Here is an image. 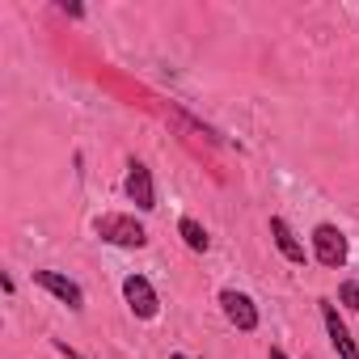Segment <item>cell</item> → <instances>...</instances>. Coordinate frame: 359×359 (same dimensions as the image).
<instances>
[{"mask_svg": "<svg viewBox=\"0 0 359 359\" xmlns=\"http://www.w3.org/2000/svg\"><path fill=\"white\" fill-rule=\"evenodd\" d=\"M338 304H342V309H351V313H359V283H355V279L338 283Z\"/></svg>", "mask_w": 359, "mask_h": 359, "instance_id": "obj_10", "label": "cell"}, {"mask_svg": "<svg viewBox=\"0 0 359 359\" xmlns=\"http://www.w3.org/2000/svg\"><path fill=\"white\" fill-rule=\"evenodd\" d=\"M313 258H317L325 271H342V266H346L351 245H346V237H342L338 224H317V229H313Z\"/></svg>", "mask_w": 359, "mask_h": 359, "instance_id": "obj_2", "label": "cell"}, {"mask_svg": "<svg viewBox=\"0 0 359 359\" xmlns=\"http://www.w3.org/2000/svg\"><path fill=\"white\" fill-rule=\"evenodd\" d=\"M93 233H97L106 245H118V250H144V245H148V229H144L135 216H123V212L97 216Z\"/></svg>", "mask_w": 359, "mask_h": 359, "instance_id": "obj_1", "label": "cell"}, {"mask_svg": "<svg viewBox=\"0 0 359 359\" xmlns=\"http://www.w3.org/2000/svg\"><path fill=\"white\" fill-rule=\"evenodd\" d=\"M317 304H321V321H325V334H330V346L338 351V359H359V346H355V338H351L338 304L334 300H317Z\"/></svg>", "mask_w": 359, "mask_h": 359, "instance_id": "obj_6", "label": "cell"}, {"mask_svg": "<svg viewBox=\"0 0 359 359\" xmlns=\"http://www.w3.org/2000/svg\"><path fill=\"white\" fill-rule=\"evenodd\" d=\"M271 237H275V250H279L287 262H296V266H300V262L309 258V254H304V245H300V237L292 233V224H287L283 216H271Z\"/></svg>", "mask_w": 359, "mask_h": 359, "instance_id": "obj_8", "label": "cell"}, {"mask_svg": "<svg viewBox=\"0 0 359 359\" xmlns=\"http://www.w3.org/2000/svg\"><path fill=\"white\" fill-rule=\"evenodd\" d=\"M220 309H224L229 325H237L241 334H254V330H258V304H254L245 292H237V287H224V292H220Z\"/></svg>", "mask_w": 359, "mask_h": 359, "instance_id": "obj_5", "label": "cell"}, {"mask_svg": "<svg viewBox=\"0 0 359 359\" xmlns=\"http://www.w3.org/2000/svg\"><path fill=\"white\" fill-rule=\"evenodd\" d=\"M169 359H191V355H182V351H173V355H169Z\"/></svg>", "mask_w": 359, "mask_h": 359, "instance_id": "obj_14", "label": "cell"}, {"mask_svg": "<svg viewBox=\"0 0 359 359\" xmlns=\"http://www.w3.org/2000/svg\"><path fill=\"white\" fill-rule=\"evenodd\" d=\"M266 359H292V355H287L283 346H271V355H266Z\"/></svg>", "mask_w": 359, "mask_h": 359, "instance_id": "obj_13", "label": "cell"}, {"mask_svg": "<svg viewBox=\"0 0 359 359\" xmlns=\"http://www.w3.org/2000/svg\"><path fill=\"white\" fill-rule=\"evenodd\" d=\"M177 237H182V241H187V250H195V254H208V245H212L208 229H203L195 216H182V220H177Z\"/></svg>", "mask_w": 359, "mask_h": 359, "instance_id": "obj_9", "label": "cell"}, {"mask_svg": "<svg viewBox=\"0 0 359 359\" xmlns=\"http://www.w3.org/2000/svg\"><path fill=\"white\" fill-rule=\"evenodd\" d=\"M34 283H39L43 292H51L60 304H68L72 313L85 309V292H81V283H72L68 275H60V271H34Z\"/></svg>", "mask_w": 359, "mask_h": 359, "instance_id": "obj_7", "label": "cell"}, {"mask_svg": "<svg viewBox=\"0 0 359 359\" xmlns=\"http://www.w3.org/2000/svg\"><path fill=\"white\" fill-rule=\"evenodd\" d=\"M60 9H64L68 18H85V9H81V5H68V0H64V5H60Z\"/></svg>", "mask_w": 359, "mask_h": 359, "instance_id": "obj_12", "label": "cell"}, {"mask_svg": "<svg viewBox=\"0 0 359 359\" xmlns=\"http://www.w3.org/2000/svg\"><path fill=\"white\" fill-rule=\"evenodd\" d=\"M55 351H60V355H64V359H85V355H76V351H72V346H68V342H64V338H55Z\"/></svg>", "mask_w": 359, "mask_h": 359, "instance_id": "obj_11", "label": "cell"}, {"mask_svg": "<svg viewBox=\"0 0 359 359\" xmlns=\"http://www.w3.org/2000/svg\"><path fill=\"white\" fill-rule=\"evenodd\" d=\"M123 191H127V199L140 208V212H152L156 208V187H152V169L144 165V161H127V182H123Z\"/></svg>", "mask_w": 359, "mask_h": 359, "instance_id": "obj_4", "label": "cell"}, {"mask_svg": "<svg viewBox=\"0 0 359 359\" xmlns=\"http://www.w3.org/2000/svg\"><path fill=\"white\" fill-rule=\"evenodd\" d=\"M123 300H127V309H131L140 321H152V317L161 313V296H156V287H152L144 275H127V279H123Z\"/></svg>", "mask_w": 359, "mask_h": 359, "instance_id": "obj_3", "label": "cell"}]
</instances>
